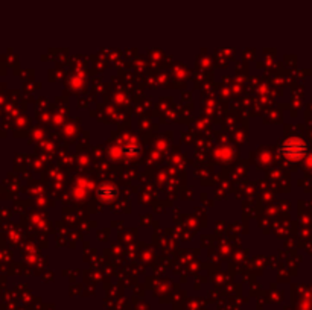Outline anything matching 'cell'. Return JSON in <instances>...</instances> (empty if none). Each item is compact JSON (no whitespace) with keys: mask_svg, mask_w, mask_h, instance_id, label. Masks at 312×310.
Returning <instances> with one entry per match:
<instances>
[{"mask_svg":"<svg viewBox=\"0 0 312 310\" xmlns=\"http://www.w3.org/2000/svg\"><path fill=\"white\" fill-rule=\"evenodd\" d=\"M280 151L286 157L289 158H302L305 152H306V145L305 142L299 140V139H293V140H288L283 143V146L280 148Z\"/></svg>","mask_w":312,"mask_h":310,"instance_id":"6da1fadb","label":"cell"}]
</instances>
